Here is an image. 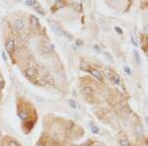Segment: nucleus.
<instances>
[{"mask_svg": "<svg viewBox=\"0 0 148 146\" xmlns=\"http://www.w3.org/2000/svg\"><path fill=\"white\" fill-rule=\"evenodd\" d=\"M13 26H14V28H15L17 31L23 30V29H24V27H25V21H24L23 19H21V18H19V19L15 20Z\"/></svg>", "mask_w": 148, "mask_h": 146, "instance_id": "1", "label": "nucleus"}, {"mask_svg": "<svg viewBox=\"0 0 148 146\" xmlns=\"http://www.w3.org/2000/svg\"><path fill=\"white\" fill-rule=\"evenodd\" d=\"M5 48H6L7 52H9V53H12L15 51V42L13 40L7 41V43L5 44Z\"/></svg>", "mask_w": 148, "mask_h": 146, "instance_id": "2", "label": "nucleus"}, {"mask_svg": "<svg viewBox=\"0 0 148 146\" xmlns=\"http://www.w3.org/2000/svg\"><path fill=\"white\" fill-rule=\"evenodd\" d=\"M41 48H42V51H43V52L48 53V52L53 51V45L48 44V43H44V44L42 45V46H41Z\"/></svg>", "mask_w": 148, "mask_h": 146, "instance_id": "3", "label": "nucleus"}, {"mask_svg": "<svg viewBox=\"0 0 148 146\" xmlns=\"http://www.w3.org/2000/svg\"><path fill=\"white\" fill-rule=\"evenodd\" d=\"M25 74H26V76L29 78V79H32L34 77L36 76V74H37V70L35 69V68H28V69L25 71Z\"/></svg>", "mask_w": 148, "mask_h": 146, "instance_id": "4", "label": "nucleus"}, {"mask_svg": "<svg viewBox=\"0 0 148 146\" xmlns=\"http://www.w3.org/2000/svg\"><path fill=\"white\" fill-rule=\"evenodd\" d=\"M90 72H91V74L95 77L97 80H99V81H103V76H102V74H101V72H100L99 70L91 69Z\"/></svg>", "mask_w": 148, "mask_h": 146, "instance_id": "5", "label": "nucleus"}, {"mask_svg": "<svg viewBox=\"0 0 148 146\" xmlns=\"http://www.w3.org/2000/svg\"><path fill=\"white\" fill-rule=\"evenodd\" d=\"M82 92H83V94H85L86 96H93V94H94V90H93V88L90 87V86L84 87L83 89H82Z\"/></svg>", "mask_w": 148, "mask_h": 146, "instance_id": "6", "label": "nucleus"}, {"mask_svg": "<svg viewBox=\"0 0 148 146\" xmlns=\"http://www.w3.org/2000/svg\"><path fill=\"white\" fill-rule=\"evenodd\" d=\"M30 24L32 26L33 28H38L40 26V23H39V20L37 17H35V16H32L31 17V19H30Z\"/></svg>", "mask_w": 148, "mask_h": 146, "instance_id": "7", "label": "nucleus"}, {"mask_svg": "<svg viewBox=\"0 0 148 146\" xmlns=\"http://www.w3.org/2000/svg\"><path fill=\"white\" fill-rule=\"evenodd\" d=\"M18 116H19L21 120L26 121V120H28V118H29V114H28L27 111L21 110V111H19V113H18Z\"/></svg>", "mask_w": 148, "mask_h": 146, "instance_id": "8", "label": "nucleus"}, {"mask_svg": "<svg viewBox=\"0 0 148 146\" xmlns=\"http://www.w3.org/2000/svg\"><path fill=\"white\" fill-rule=\"evenodd\" d=\"M130 40H131V43H132V45H135V46H138L137 38H136V36H135V33L134 32L130 33Z\"/></svg>", "mask_w": 148, "mask_h": 146, "instance_id": "9", "label": "nucleus"}, {"mask_svg": "<svg viewBox=\"0 0 148 146\" xmlns=\"http://www.w3.org/2000/svg\"><path fill=\"white\" fill-rule=\"evenodd\" d=\"M113 71H112V69H110L109 67H106L105 68V76L107 77V78H109V79H111L112 80V77H113Z\"/></svg>", "mask_w": 148, "mask_h": 146, "instance_id": "10", "label": "nucleus"}, {"mask_svg": "<svg viewBox=\"0 0 148 146\" xmlns=\"http://www.w3.org/2000/svg\"><path fill=\"white\" fill-rule=\"evenodd\" d=\"M112 80H113V81H114V83H115V84H116V85H120V84H121V77L119 76L116 73H114V74H113Z\"/></svg>", "mask_w": 148, "mask_h": 146, "instance_id": "11", "label": "nucleus"}, {"mask_svg": "<svg viewBox=\"0 0 148 146\" xmlns=\"http://www.w3.org/2000/svg\"><path fill=\"white\" fill-rule=\"evenodd\" d=\"M133 55H134V59L135 61L137 62V64H141V58H140V55H139L138 51H136V50L133 51Z\"/></svg>", "mask_w": 148, "mask_h": 146, "instance_id": "12", "label": "nucleus"}, {"mask_svg": "<svg viewBox=\"0 0 148 146\" xmlns=\"http://www.w3.org/2000/svg\"><path fill=\"white\" fill-rule=\"evenodd\" d=\"M52 28L55 34H57V35H60V34H61V30H60V28H59L57 25H54V24H53V25H52Z\"/></svg>", "mask_w": 148, "mask_h": 146, "instance_id": "13", "label": "nucleus"}, {"mask_svg": "<svg viewBox=\"0 0 148 146\" xmlns=\"http://www.w3.org/2000/svg\"><path fill=\"white\" fill-rule=\"evenodd\" d=\"M67 103L69 104V106H70L71 108H73V109L77 108V104H76V102L74 101V100H72V99H69V100L67 101Z\"/></svg>", "mask_w": 148, "mask_h": 146, "instance_id": "14", "label": "nucleus"}, {"mask_svg": "<svg viewBox=\"0 0 148 146\" xmlns=\"http://www.w3.org/2000/svg\"><path fill=\"white\" fill-rule=\"evenodd\" d=\"M120 145L121 146H130L129 141L126 139H121L120 140Z\"/></svg>", "mask_w": 148, "mask_h": 146, "instance_id": "15", "label": "nucleus"}, {"mask_svg": "<svg viewBox=\"0 0 148 146\" xmlns=\"http://www.w3.org/2000/svg\"><path fill=\"white\" fill-rule=\"evenodd\" d=\"M91 131L94 134H98L99 133V127L96 126V125H93V126L91 127Z\"/></svg>", "mask_w": 148, "mask_h": 146, "instance_id": "16", "label": "nucleus"}, {"mask_svg": "<svg viewBox=\"0 0 148 146\" xmlns=\"http://www.w3.org/2000/svg\"><path fill=\"white\" fill-rule=\"evenodd\" d=\"M104 53H105V55H106V56H107V58H108V59H109L110 61H114V59H113V57L111 56V54H110L109 52H106V51H105V52H104Z\"/></svg>", "mask_w": 148, "mask_h": 146, "instance_id": "17", "label": "nucleus"}, {"mask_svg": "<svg viewBox=\"0 0 148 146\" xmlns=\"http://www.w3.org/2000/svg\"><path fill=\"white\" fill-rule=\"evenodd\" d=\"M26 4L29 5V6H35L36 2H35V1H32V0H29V1H26Z\"/></svg>", "mask_w": 148, "mask_h": 146, "instance_id": "18", "label": "nucleus"}, {"mask_svg": "<svg viewBox=\"0 0 148 146\" xmlns=\"http://www.w3.org/2000/svg\"><path fill=\"white\" fill-rule=\"evenodd\" d=\"M124 71H125V73H126V74L131 75V70H130L129 67H127V66H124Z\"/></svg>", "mask_w": 148, "mask_h": 146, "instance_id": "19", "label": "nucleus"}, {"mask_svg": "<svg viewBox=\"0 0 148 146\" xmlns=\"http://www.w3.org/2000/svg\"><path fill=\"white\" fill-rule=\"evenodd\" d=\"M115 30H116V32L117 33V34H120V35H122V33H123L122 32V30L120 28V27H115Z\"/></svg>", "mask_w": 148, "mask_h": 146, "instance_id": "20", "label": "nucleus"}, {"mask_svg": "<svg viewBox=\"0 0 148 146\" xmlns=\"http://www.w3.org/2000/svg\"><path fill=\"white\" fill-rule=\"evenodd\" d=\"M8 145L9 146H19V144H18L16 141H10V142L8 143Z\"/></svg>", "mask_w": 148, "mask_h": 146, "instance_id": "21", "label": "nucleus"}, {"mask_svg": "<svg viewBox=\"0 0 148 146\" xmlns=\"http://www.w3.org/2000/svg\"><path fill=\"white\" fill-rule=\"evenodd\" d=\"M94 50L96 51H98V52H100L101 51V50H100V46L98 45H94Z\"/></svg>", "mask_w": 148, "mask_h": 146, "instance_id": "22", "label": "nucleus"}, {"mask_svg": "<svg viewBox=\"0 0 148 146\" xmlns=\"http://www.w3.org/2000/svg\"><path fill=\"white\" fill-rule=\"evenodd\" d=\"M143 32L148 35V25H146V26H144V27H143Z\"/></svg>", "mask_w": 148, "mask_h": 146, "instance_id": "23", "label": "nucleus"}, {"mask_svg": "<svg viewBox=\"0 0 148 146\" xmlns=\"http://www.w3.org/2000/svg\"><path fill=\"white\" fill-rule=\"evenodd\" d=\"M2 56H3V59L6 61L7 60V57H6V53H5V51H2Z\"/></svg>", "mask_w": 148, "mask_h": 146, "instance_id": "24", "label": "nucleus"}, {"mask_svg": "<svg viewBox=\"0 0 148 146\" xmlns=\"http://www.w3.org/2000/svg\"><path fill=\"white\" fill-rule=\"evenodd\" d=\"M144 119H145V121H146V123L148 124V114H147V113H145V114H144Z\"/></svg>", "mask_w": 148, "mask_h": 146, "instance_id": "25", "label": "nucleus"}, {"mask_svg": "<svg viewBox=\"0 0 148 146\" xmlns=\"http://www.w3.org/2000/svg\"><path fill=\"white\" fill-rule=\"evenodd\" d=\"M3 84H4V83H3V80L0 78V90L2 89V87H3Z\"/></svg>", "mask_w": 148, "mask_h": 146, "instance_id": "26", "label": "nucleus"}, {"mask_svg": "<svg viewBox=\"0 0 148 146\" xmlns=\"http://www.w3.org/2000/svg\"><path fill=\"white\" fill-rule=\"evenodd\" d=\"M76 44H77L78 45H82V44H83V42H80V40H78L77 42H76Z\"/></svg>", "mask_w": 148, "mask_h": 146, "instance_id": "27", "label": "nucleus"}, {"mask_svg": "<svg viewBox=\"0 0 148 146\" xmlns=\"http://www.w3.org/2000/svg\"><path fill=\"white\" fill-rule=\"evenodd\" d=\"M147 44H148V38H147Z\"/></svg>", "mask_w": 148, "mask_h": 146, "instance_id": "28", "label": "nucleus"}, {"mask_svg": "<svg viewBox=\"0 0 148 146\" xmlns=\"http://www.w3.org/2000/svg\"><path fill=\"white\" fill-rule=\"evenodd\" d=\"M147 146H148V142H147Z\"/></svg>", "mask_w": 148, "mask_h": 146, "instance_id": "29", "label": "nucleus"}, {"mask_svg": "<svg viewBox=\"0 0 148 146\" xmlns=\"http://www.w3.org/2000/svg\"><path fill=\"white\" fill-rule=\"evenodd\" d=\"M98 146H101V145H98Z\"/></svg>", "mask_w": 148, "mask_h": 146, "instance_id": "30", "label": "nucleus"}]
</instances>
